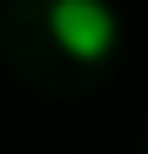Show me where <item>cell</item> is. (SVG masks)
Segmentation results:
<instances>
[{
    "mask_svg": "<svg viewBox=\"0 0 148 154\" xmlns=\"http://www.w3.org/2000/svg\"><path fill=\"white\" fill-rule=\"evenodd\" d=\"M48 30L71 59H107L119 42V18L101 0H54L48 6Z\"/></svg>",
    "mask_w": 148,
    "mask_h": 154,
    "instance_id": "cell-1",
    "label": "cell"
}]
</instances>
